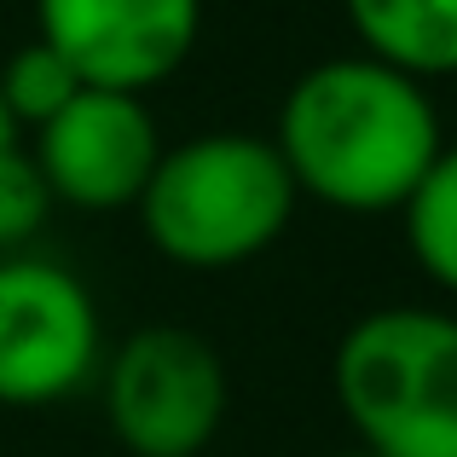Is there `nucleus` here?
Segmentation results:
<instances>
[{"label": "nucleus", "mask_w": 457, "mask_h": 457, "mask_svg": "<svg viewBox=\"0 0 457 457\" xmlns=\"http://www.w3.org/2000/svg\"><path fill=\"white\" fill-rule=\"evenodd\" d=\"M272 145L302 197L336 214H400L446 134L428 81L370 53H336L290 81Z\"/></svg>", "instance_id": "obj_1"}, {"label": "nucleus", "mask_w": 457, "mask_h": 457, "mask_svg": "<svg viewBox=\"0 0 457 457\" xmlns=\"http://www.w3.org/2000/svg\"><path fill=\"white\" fill-rule=\"evenodd\" d=\"M295 203L302 191L272 134L209 128L162 145L134 209L162 261L186 272H232L278 244Z\"/></svg>", "instance_id": "obj_2"}, {"label": "nucleus", "mask_w": 457, "mask_h": 457, "mask_svg": "<svg viewBox=\"0 0 457 457\" xmlns=\"http://www.w3.org/2000/svg\"><path fill=\"white\" fill-rule=\"evenodd\" d=\"M330 388L370 457H457V312L377 307L353 319Z\"/></svg>", "instance_id": "obj_3"}, {"label": "nucleus", "mask_w": 457, "mask_h": 457, "mask_svg": "<svg viewBox=\"0 0 457 457\" xmlns=\"http://www.w3.org/2000/svg\"><path fill=\"white\" fill-rule=\"evenodd\" d=\"M104 423L134 457H197L220 435L232 382L226 359L186 324H145L99 365Z\"/></svg>", "instance_id": "obj_4"}, {"label": "nucleus", "mask_w": 457, "mask_h": 457, "mask_svg": "<svg viewBox=\"0 0 457 457\" xmlns=\"http://www.w3.org/2000/svg\"><path fill=\"white\" fill-rule=\"evenodd\" d=\"M104 324L93 290L46 255H0V405L46 411L99 377Z\"/></svg>", "instance_id": "obj_5"}, {"label": "nucleus", "mask_w": 457, "mask_h": 457, "mask_svg": "<svg viewBox=\"0 0 457 457\" xmlns=\"http://www.w3.org/2000/svg\"><path fill=\"white\" fill-rule=\"evenodd\" d=\"M35 168H41L53 203L81 214L134 209L151 186V168L162 156L156 116L139 93L81 87L46 128H35Z\"/></svg>", "instance_id": "obj_6"}, {"label": "nucleus", "mask_w": 457, "mask_h": 457, "mask_svg": "<svg viewBox=\"0 0 457 457\" xmlns=\"http://www.w3.org/2000/svg\"><path fill=\"white\" fill-rule=\"evenodd\" d=\"M35 35L81 76V87H162L203 35V0H35Z\"/></svg>", "instance_id": "obj_7"}, {"label": "nucleus", "mask_w": 457, "mask_h": 457, "mask_svg": "<svg viewBox=\"0 0 457 457\" xmlns=\"http://www.w3.org/2000/svg\"><path fill=\"white\" fill-rule=\"evenodd\" d=\"M359 53L417 81L457 76V0H342Z\"/></svg>", "instance_id": "obj_8"}, {"label": "nucleus", "mask_w": 457, "mask_h": 457, "mask_svg": "<svg viewBox=\"0 0 457 457\" xmlns=\"http://www.w3.org/2000/svg\"><path fill=\"white\" fill-rule=\"evenodd\" d=\"M400 226H405V249H411L417 272L435 290L457 295V145H440L428 174L405 197Z\"/></svg>", "instance_id": "obj_9"}, {"label": "nucleus", "mask_w": 457, "mask_h": 457, "mask_svg": "<svg viewBox=\"0 0 457 457\" xmlns=\"http://www.w3.org/2000/svg\"><path fill=\"white\" fill-rule=\"evenodd\" d=\"M76 93H81V76L41 41V35H35V41H23L18 53L0 64V99L12 104V116H18L23 134L46 128L70 99H76Z\"/></svg>", "instance_id": "obj_10"}, {"label": "nucleus", "mask_w": 457, "mask_h": 457, "mask_svg": "<svg viewBox=\"0 0 457 457\" xmlns=\"http://www.w3.org/2000/svg\"><path fill=\"white\" fill-rule=\"evenodd\" d=\"M53 214V191H46L41 168H35L29 145L0 156V255H23L29 237Z\"/></svg>", "instance_id": "obj_11"}, {"label": "nucleus", "mask_w": 457, "mask_h": 457, "mask_svg": "<svg viewBox=\"0 0 457 457\" xmlns=\"http://www.w3.org/2000/svg\"><path fill=\"white\" fill-rule=\"evenodd\" d=\"M6 151H23V128H18V116H12V104L0 99V156Z\"/></svg>", "instance_id": "obj_12"}, {"label": "nucleus", "mask_w": 457, "mask_h": 457, "mask_svg": "<svg viewBox=\"0 0 457 457\" xmlns=\"http://www.w3.org/2000/svg\"><path fill=\"white\" fill-rule=\"evenodd\" d=\"M342 457H370V452H365V446H353V452H342Z\"/></svg>", "instance_id": "obj_13"}]
</instances>
